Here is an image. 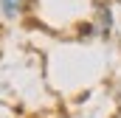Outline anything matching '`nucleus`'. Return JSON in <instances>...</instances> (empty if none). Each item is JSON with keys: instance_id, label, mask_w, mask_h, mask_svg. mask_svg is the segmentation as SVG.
Here are the masks:
<instances>
[{"instance_id": "obj_1", "label": "nucleus", "mask_w": 121, "mask_h": 118, "mask_svg": "<svg viewBox=\"0 0 121 118\" xmlns=\"http://www.w3.org/2000/svg\"><path fill=\"white\" fill-rule=\"evenodd\" d=\"M0 8H3L6 17H17L26 8V0H0Z\"/></svg>"}]
</instances>
